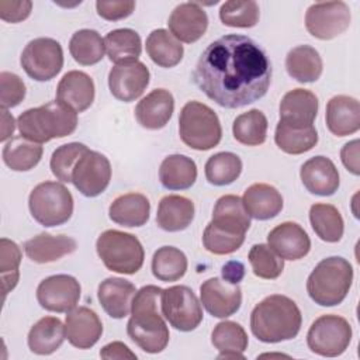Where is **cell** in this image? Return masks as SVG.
I'll return each mask as SVG.
<instances>
[{"mask_svg": "<svg viewBox=\"0 0 360 360\" xmlns=\"http://www.w3.org/2000/svg\"><path fill=\"white\" fill-rule=\"evenodd\" d=\"M201 304L215 318L233 315L242 304V291L238 284L212 277L200 285Z\"/></svg>", "mask_w": 360, "mask_h": 360, "instance_id": "obj_16", "label": "cell"}, {"mask_svg": "<svg viewBox=\"0 0 360 360\" xmlns=\"http://www.w3.org/2000/svg\"><path fill=\"white\" fill-rule=\"evenodd\" d=\"M32 8V3L30 0L21 1H10L0 0V17L7 22H20L25 20Z\"/></svg>", "mask_w": 360, "mask_h": 360, "instance_id": "obj_51", "label": "cell"}, {"mask_svg": "<svg viewBox=\"0 0 360 360\" xmlns=\"http://www.w3.org/2000/svg\"><path fill=\"white\" fill-rule=\"evenodd\" d=\"M322 68L319 52L309 45H298L287 53L285 69L300 83L316 82L322 75Z\"/></svg>", "mask_w": 360, "mask_h": 360, "instance_id": "obj_33", "label": "cell"}, {"mask_svg": "<svg viewBox=\"0 0 360 360\" xmlns=\"http://www.w3.org/2000/svg\"><path fill=\"white\" fill-rule=\"evenodd\" d=\"M210 224L229 233L246 235V231L250 228V217L246 212L240 197L226 194L218 198Z\"/></svg>", "mask_w": 360, "mask_h": 360, "instance_id": "obj_28", "label": "cell"}, {"mask_svg": "<svg viewBox=\"0 0 360 360\" xmlns=\"http://www.w3.org/2000/svg\"><path fill=\"white\" fill-rule=\"evenodd\" d=\"M17 127L25 139L44 143L75 132L77 112L60 101H49L37 108H28L17 118Z\"/></svg>", "mask_w": 360, "mask_h": 360, "instance_id": "obj_4", "label": "cell"}, {"mask_svg": "<svg viewBox=\"0 0 360 360\" xmlns=\"http://www.w3.org/2000/svg\"><path fill=\"white\" fill-rule=\"evenodd\" d=\"M97 14L108 21H118L127 18L135 10V1H105L98 0L96 3Z\"/></svg>", "mask_w": 360, "mask_h": 360, "instance_id": "obj_50", "label": "cell"}, {"mask_svg": "<svg viewBox=\"0 0 360 360\" xmlns=\"http://www.w3.org/2000/svg\"><path fill=\"white\" fill-rule=\"evenodd\" d=\"M245 242V235L224 232L208 224L202 233L204 248L214 255H229L236 252Z\"/></svg>", "mask_w": 360, "mask_h": 360, "instance_id": "obj_48", "label": "cell"}, {"mask_svg": "<svg viewBox=\"0 0 360 360\" xmlns=\"http://www.w3.org/2000/svg\"><path fill=\"white\" fill-rule=\"evenodd\" d=\"M77 243L68 235H51L42 232L24 243V252L35 263H51L76 250Z\"/></svg>", "mask_w": 360, "mask_h": 360, "instance_id": "obj_26", "label": "cell"}, {"mask_svg": "<svg viewBox=\"0 0 360 360\" xmlns=\"http://www.w3.org/2000/svg\"><path fill=\"white\" fill-rule=\"evenodd\" d=\"M20 62L31 79L48 82L62 70L63 51L56 39L35 38L25 45Z\"/></svg>", "mask_w": 360, "mask_h": 360, "instance_id": "obj_11", "label": "cell"}, {"mask_svg": "<svg viewBox=\"0 0 360 360\" xmlns=\"http://www.w3.org/2000/svg\"><path fill=\"white\" fill-rule=\"evenodd\" d=\"M69 52L79 65H96L104 58V39L94 30H79L70 38Z\"/></svg>", "mask_w": 360, "mask_h": 360, "instance_id": "obj_40", "label": "cell"}, {"mask_svg": "<svg viewBox=\"0 0 360 360\" xmlns=\"http://www.w3.org/2000/svg\"><path fill=\"white\" fill-rule=\"evenodd\" d=\"M318 107V97L312 91L307 89L290 90L280 103V121L295 127L314 125Z\"/></svg>", "mask_w": 360, "mask_h": 360, "instance_id": "obj_23", "label": "cell"}, {"mask_svg": "<svg viewBox=\"0 0 360 360\" xmlns=\"http://www.w3.org/2000/svg\"><path fill=\"white\" fill-rule=\"evenodd\" d=\"M350 20V8L342 0L314 3L305 13L307 31L322 41L333 39L343 34L349 28Z\"/></svg>", "mask_w": 360, "mask_h": 360, "instance_id": "obj_12", "label": "cell"}, {"mask_svg": "<svg viewBox=\"0 0 360 360\" xmlns=\"http://www.w3.org/2000/svg\"><path fill=\"white\" fill-rule=\"evenodd\" d=\"M28 207L32 218L44 226H58L68 222L73 214L70 191L56 181H44L30 193Z\"/></svg>", "mask_w": 360, "mask_h": 360, "instance_id": "obj_8", "label": "cell"}, {"mask_svg": "<svg viewBox=\"0 0 360 360\" xmlns=\"http://www.w3.org/2000/svg\"><path fill=\"white\" fill-rule=\"evenodd\" d=\"M25 97V84L20 76L11 72L0 73V104L1 108L18 105Z\"/></svg>", "mask_w": 360, "mask_h": 360, "instance_id": "obj_49", "label": "cell"}, {"mask_svg": "<svg viewBox=\"0 0 360 360\" xmlns=\"http://www.w3.org/2000/svg\"><path fill=\"white\" fill-rule=\"evenodd\" d=\"M302 316L298 305L287 295L273 294L260 301L252 311V333L264 343H278L295 338Z\"/></svg>", "mask_w": 360, "mask_h": 360, "instance_id": "obj_3", "label": "cell"}, {"mask_svg": "<svg viewBox=\"0 0 360 360\" xmlns=\"http://www.w3.org/2000/svg\"><path fill=\"white\" fill-rule=\"evenodd\" d=\"M66 338V329L56 316L41 318L28 332V347L32 353L46 356L56 352Z\"/></svg>", "mask_w": 360, "mask_h": 360, "instance_id": "obj_31", "label": "cell"}, {"mask_svg": "<svg viewBox=\"0 0 360 360\" xmlns=\"http://www.w3.org/2000/svg\"><path fill=\"white\" fill-rule=\"evenodd\" d=\"M276 145L285 153L301 155L311 150L318 142V132L314 125L295 127L278 121L274 134Z\"/></svg>", "mask_w": 360, "mask_h": 360, "instance_id": "obj_37", "label": "cell"}, {"mask_svg": "<svg viewBox=\"0 0 360 360\" xmlns=\"http://www.w3.org/2000/svg\"><path fill=\"white\" fill-rule=\"evenodd\" d=\"M309 222L319 239L335 243L343 236L345 224L339 210L332 204L316 202L309 208Z\"/></svg>", "mask_w": 360, "mask_h": 360, "instance_id": "obj_38", "label": "cell"}, {"mask_svg": "<svg viewBox=\"0 0 360 360\" xmlns=\"http://www.w3.org/2000/svg\"><path fill=\"white\" fill-rule=\"evenodd\" d=\"M249 263L255 276L266 280L277 278L284 269V259H281L269 245L257 243L249 250Z\"/></svg>", "mask_w": 360, "mask_h": 360, "instance_id": "obj_45", "label": "cell"}, {"mask_svg": "<svg viewBox=\"0 0 360 360\" xmlns=\"http://www.w3.org/2000/svg\"><path fill=\"white\" fill-rule=\"evenodd\" d=\"M193 80L218 105L240 108L267 93L271 65L266 52L252 38L228 34L204 49Z\"/></svg>", "mask_w": 360, "mask_h": 360, "instance_id": "obj_1", "label": "cell"}, {"mask_svg": "<svg viewBox=\"0 0 360 360\" xmlns=\"http://www.w3.org/2000/svg\"><path fill=\"white\" fill-rule=\"evenodd\" d=\"M242 202L249 217L259 221L274 218L283 210L280 191L266 183H255L248 187L243 193Z\"/></svg>", "mask_w": 360, "mask_h": 360, "instance_id": "obj_27", "label": "cell"}, {"mask_svg": "<svg viewBox=\"0 0 360 360\" xmlns=\"http://www.w3.org/2000/svg\"><path fill=\"white\" fill-rule=\"evenodd\" d=\"M162 315L177 330H194L202 321V308L187 285H172L160 292Z\"/></svg>", "mask_w": 360, "mask_h": 360, "instance_id": "obj_10", "label": "cell"}, {"mask_svg": "<svg viewBox=\"0 0 360 360\" xmlns=\"http://www.w3.org/2000/svg\"><path fill=\"white\" fill-rule=\"evenodd\" d=\"M150 202L141 193H127L118 195L108 208V215L112 222L121 226H142L148 222Z\"/></svg>", "mask_w": 360, "mask_h": 360, "instance_id": "obj_29", "label": "cell"}, {"mask_svg": "<svg viewBox=\"0 0 360 360\" xmlns=\"http://www.w3.org/2000/svg\"><path fill=\"white\" fill-rule=\"evenodd\" d=\"M100 357H103V359H118V360H122V359L124 360L125 359L135 360L136 354L132 353L129 350V347L127 345H124L122 342H111L100 350Z\"/></svg>", "mask_w": 360, "mask_h": 360, "instance_id": "obj_53", "label": "cell"}, {"mask_svg": "<svg viewBox=\"0 0 360 360\" xmlns=\"http://www.w3.org/2000/svg\"><path fill=\"white\" fill-rule=\"evenodd\" d=\"M267 245L281 259L300 260L308 255L311 239L301 225L287 221L269 232Z\"/></svg>", "mask_w": 360, "mask_h": 360, "instance_id": "obj_18", "label": "cell"}, {"mask_svg": "<svg viewBox=\"0 0 360 360\" xmlns=\"http://www.w3.org/2000/svg\"><path fill=\"white\" fill-rule=\"evenodd\" d=\"M179 134L188 148L210 150L222 138V128L215 111L200 101H188L179 115Z\"/></svg>", "mask_w": 360, "mask_h": 360, "instance_id": "obj_6", "label": "cell"}, {"mask_svg": "<svg viewBox=\"0 0 360 360\" xmlns=\"http://www.w3.org/2000/svg\"><path fill=\"white\" fill-rule=\"evenodd\" d=\"M245 276V266L240 262H228L224 267H222V277L224 280L233 283V284H239V281L243 278Z\"/></svg>", "mask_w": 360, "mask_h": 360, "instance_id": "obj_54", "label": "cell"}, {"mask_svg": "<svg viewBox=\"0 0 360 360\" xmlns=\"http://www.w3.org/2000/svg\"><path fill=\"white\" fill-rule=\"evenodd\" d=\"M359 145H360L359 139H353V141L345 143V146L340 150L342 163L354 176H359V173H360V167H359Z\"/></svg>", "mask_w": 360, "mask_h": 360, "instance_id": "obj_52", "label": "cell"}, {"mask_svg": "<svg viewBox=\"0 0 360 360\" xmlns=\"http://www.w3.org/2000/svg\"><path fill=\"white\" fill-rule=\"evenodd\" d=\"M174 111L173 94L166 89H155L135 107V117L146 129H160L172 118Z\"/></svg>", "mask_w": 360, "mask_h": 360, "instance_id": "obj_21", "label": "cell"}, {"mask_svg": "<svg viewBox=\"0 0 360 360\" xmlns=\"http://www.w3.org/2000/svg\"><path fill=\"white\" fill-rule=\"evenodd\" d=\"M146 52L160 68H173L183 59L184 48L167 30H153L146 38Z\"/></svg>", "mask_w": 360, "mask_h": 360, "instance_id": "obj_36", "label": "cell"}, {"mask_svg": "<svg viewBox=\"0 0 360 360\" xmlns=\"http://www.w3.org/2000/svg\"><path fill=\"white\" fill-rule=\"evenodd\" d=\"M304 187L316 195H332L339 188V172L335 163L325 156L308 159L300 170Z\"/></svg>", "mask_w": 360, "mask_h": 360, "instance_id": "obj_20", "label": "cell"}, {"mask_svg": "<svg viewBox=\"0 0 360 360\" xmlns=\"http://www.w3.org/2000/svg\"><path fill=\"white\" fill-rule=\"evenodd\" d=\"M149 77L150 73L145 63L139 60L121 63L111 68L108 73V87L117 100L129 103L143 94L149 84Z\"/></svg>", "mask_w": 360, "mask_h": 360, "instance_id": "obj_15", "label": "cell"}, {"mask_svg": "<svg viewBox=\"0 0 360 360\" xmlns=\"http://www.w3.org/2000/svg\"><path fill=\"white\" fill-rule=\"evenodd\" d=\"M194 218V202L183 195L170 194L160 200L158 205L156 224L167 232L186 229Z\"/></svg>", "mask_w": 360, "mask_h": 360, "instance_id": "obj_30", "label": "cell"}, {"mask_svg": "<svg viewBox=\"0 0 360 360\" xmlns=\"http://www.w3.org/2000/svg\"><path fill=\"white\" fill-rule=\"evenodd\" d=\"M187 257L174 246L159 248L152 257V273L160 281H177L186 274Z\"/></svg>", "mask_w": 360, "mask_h": 360, "instance_id": "obj_42", "label": "cell"}, {"mask_svg": "<svg viewBox=\"0 0 360 360\" xmlns=\"http://www.w3.org/2000/svg\"><path fill=\"white\" fill-rule=\"evenodd\" d=\"M14 118L11 114H8V111L6 108H1V136H0V141H6L8 139L13 132H14Z\"/></svg>", "mask_w": 360, "mask_h": 360, "instance_id": "obj_55", "label": "cell"}, {"mask_svg": "<svg viewBox=\"0 0 360 360\" xmlns=\"http://www.w3.org/2000/svg\"><path fill=\"white\" fill-rule=\"evenodd\" d=\"M259 4L253 0H229L219 8L222 24L236 28H250L259 21Z\"/></svg>", "mask_w": 360, "mask_h": 360, "instance_id": "obj_44", "label": "cell"}, {"mask_svg": "<svg viewBox=\"0 0 360 360\" xmlns=\"http://www.w3.org/2000/svg\"><path fill=\"white\" fill-rule=\"evenodd\" d=\"M42 152L41 143L14 136L3 148V162L14 172H27L39 163Z\"/></svg>", "mask_w": 360, "mask_h": 360, "instance_id": "obj_39", "label": "cell"}, {"mask_svg": "<svg viewBox=\"0 0 360 360\" xmlns=\"http://www.w3.org/2000/svg\"><path fill=\"white\" fill-rule=\"evenodd\" d=\"M96 249L104 266L115 273L135 274L143 264L142 243L132 233L107 229L98 236Z\"/></svg>", "mask_w": 360, "mask_h": 360, "instance_id": "obj_7", "label": "cell"}, {"mask_svg": "<svg viewBox=\"0 0 360 360\" xmlns=\"http://www.w3.org/2000/svg\"><path fill=\"white\" fill-rule=\"evenodd\" d=\"M267 127L269 124L266 115L260 110L253 108L235 118L232 124V132L233 138L239 143L257 146L266 141Z\"/></svg>", "mask_w": 360, "mask_h": 360, "instance_id": "obj_41", "label": "cell"}, {"mask_svg": "<svg viewBox=\"0 0 360 360\" xmlns=\"http://www.w3.org/2000/svg\"><path fill=\"white\" fill-rule=\"evenodd\" d=\"M162 288L143 285L132 300L127 332L131 340L146 353H160L169 343V328L159 314Z\"/></svg>", "mask_w": 360, "mask_h": 360, "instance_id": "obj_2", "label": "cell"}, {"mask_svg": "<svg viewBox=\"0 0 360 360\" xmlns=\"http://www.w3.org/2000/svg\"><path fill=\"white\" fill-rule=\"evenodd\" d=\"M353 281L352 264L339 256L321 260L307 280L311 300L321 307L339 305L347 295Z\"/></svg>", "mask_w": 360, "mask_h": 360, "instance_id": "obj_5", "label": "cell"}, {"mask_svg": "<svg viewBox=\"0 0 360 360\" xmlns=\"http://www.w3.org/2000/svg\"><path fill=\"white\" fill-rule=\"evenodd\" d=\"M211 342L219 352L218 359H243L242 353L248 347V335L239 323L222 321L215 325Z\"/></svg>", "mask_w": 360, "mask_h": 360, "instance_id": "obj_35", "label": "cell"}, {"mask_svg": "<svg viewBox=\"0 0 360 360\" xmlns=\"http://www.w3.org/2000/svg\"><path fill=\"white\" fill-rule=\"evenodd\" d=\"M21 262V250L15 242L1 238L0 239V274L3 295L6 297L18 283L20 271L18 266Z\"/></svg>", "mask_w": 360, "mask_h": 360, "instance_id": "obj_47", "label": "cell"}, {"mask_svg": "<svg viewBox=\"0 0 360 360\" xmlns=\"http://www.w3.org/2000/svg\"><path fill=\"white\" fill-rule=\"evenodd\" d=\"M66 338L77 349L93 347L103 333V323L98 315L87 307H75L66 315Z\"/></svg>", "mask_w": 360, "mask_h": 360, "instance_id": "obj_19", "label": "cell"}, {"mask_svg": "<svg viewBox=\"0 0 360 360\" xmlns=\"http://www.w3.org/2000/svg\"><path fill=\"white\" fill-rule=\"evenodd\" d=\"M242 172V160L232 152H219L208 158L205 163V177L214 186H228L233 183Z\"/></svg>", "mask_w": 360, "mask_h": 360, "instance_id": "obj_43", "label": "cell"}, {"mask_svg": "<svg viewBox=\"0 0 360 360\" xmlns=\"http://www.w3.org/2000/svg\"><path fill=\"white\" fill-rule=\"evenodd\" d=\"M325 118L326 127L333 135H352L360 128V104L350 96H333L326 104Z\"/></svg>", "mask_w": 360, "mask_h": 360, "instance_id": "obj_24", "label": "cell"}, {"mask_svg": "<svg viewBox=\"0 0 360 360\" xmlns=\"http://www.w3.org/2000/svg\"><path fill=\"white\" fill-rule=\"evenodd\" d=\"M159 180L167 190L190 188L197 180V165L186 155H170L159 167Z\"/></svg>", "mask_w": 360, "mask_h": 360, "instance_id": "obj_32", "label": "cell"}, {"mask_svg": "<svg viewBox=\"0 0 360 360\" xmlns=\"http://www.w3.org/2000/svg\"><path fill=\"white\" fill-rule=\"evenodd\" d=\"M87 149L89 148L84 143L79 142H70L56 148L49 162L52 174L62 183H72V170Z\"/></svg>", "mask_w": 360, "mask_h": 360, "instance_id": "obj_46", "label": "cell"}, {"mask_svg": "<svg viewBox=\"0 0 360 360\" xmlns=\"http://www.w3.org/2000/svg\"><path fill=\"white\" fill-rule=\"evenodd\" d=\"M80 284L69 274H55L44 278L37 288L39 305L51 312H69L80 300Z\"/></svg>", "mask_w": 360, "mask_h": 360, "instance_id": "obj_14", "label": "cell"}, {"mask_svg": "<svg viewBox=\"0 0 360 360\" xmlns=\"http://www.w3.org/2000/svg\"><path fill=\"white\" fill-rule=\"evenodd\" d=\"M94 93V82L87 73L70 70L58 83L56 100L76 112H82L93 104Z\"/></svg>", "mask_w": 360, "mask_h": 360, "instance_id": "obj_22", "label": "cell"}, {"mask_svg": "<svg viewBox=\"0 0 360 360\" xmlns=\"http://www.w3.org/2000/svg\"><path fill=\"white\" fill-rule=\"evenodd\" d=\"M111 165L100 152L87 149L72 170V183L86 197L100 195L110 184Z\"/></svg>", "mask_w": 360, "mask_h": 360, "instance_id": "obj_13", "label": "cell"}, {"mask_svg": "<svg viewBox=\"0 0 360 360\" xmlns=\"http://www.w3.org/2000/svg\"><path fill=\"white\" fill-rule=\"evenodd\" d=\"M135 292L136 288L131 281L120 277H108L100 283L97 297L103 309L111 318L121 319L131 312Z\"/></svg>", "mask_w": 360, "mask_h": 360, "instance_id": "obj_25", "label": "cell"}, {"mask_svg": "<svg viewBox=\"0 0 360 360\" xmlns=\"http://www.w3.org/2000/svg\"><path fill=\"white\" fill-rule=\"evenodd\" d=\"M108 59L115 65L136 62L142 52L141 37L131 28H118L110 31L104 38Z\"/></svg>", "mask_w": 360, "mask_h": 360, "instance_id": "obj_34", "label": "cell"}, {"mask_svg": "<svg viewBox=\"0 0 360 360\" xmlns=\"http://www.w3.org/2000/svg\"><path fill=\"white\" fill-rule=\"evenodd\" d=\"M352 342V326L339 315L316 318L307 333V343L312 353L323 357H336L346 352Z\"/></svg>", "mask_w": 360, "mask_h": 360, "instance_id": "obj_9", "label": "cell"}, {"mask_svg": "<svg viewBox=\"0 0 360 360\" xmlns=\"http://www.w3.org/2000/svg\"><path fill=\"white\" fill-rule=\"evenodd\" d=\"M167 25L170 34L176 39L186 44H193L205 34L208 27V15L198 3H181L172 11Z\"/></svg>", "mask_w": 360, "mask_h": 360, "instance_id": "obj_17", "label": "cell"}]
</instances>
